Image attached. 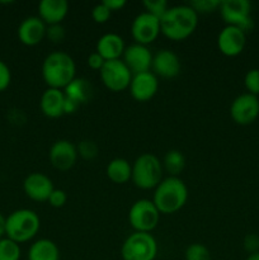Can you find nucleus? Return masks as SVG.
Returning a JSON list of instances; mask_svg holds the SVG:
<instances>
[{"label":"nucleus","instance_id":"27","mask_svg":"<svg viewBox=\"0 0 259 260\" xmlns=\"http://www.w3.org/2000/svg\"><path fill=\"white\" fill-rule=\"evenodd\" d=\"M185 260H211V254L206 246L192 244L185 251Z\"/></svg>","mask_w":259,"mask_h":260},{"label":"nucleus","instance_id":"4","mask_svg":"<svg viewBox=\"0 0 259 260\" xmlns=\"http://www.w3.org/2000/svg\"><path fill=\"white\" fill-rule=\"evenodd\" d=\"M40 230V218L30 210H18L7 218L5 234L15 243H24L35 238Z\"/></svg>","mask_w":259,"mask_h":260},{"label":"nucleus","instance_id":"20","mask_svg":"<svg viewBox=\"0 0 259 260\" xmlns=\"http://www.w3.org/2000/svg\"><path fill=\"white\" fill-rule=\"evenodd\" d=\"M65 94L60 89H47L41 98V109L50 118H57L63 114Z\"/></svg>","mask_w":259,"mask_h":260},{"label":"nucleus","instance_id":"39","mask_svg":"<svg viewBox=\"0 0 259 260\" xmlns=\"http://www.w3.org/2000/svg\"><path fill=\"white\" fill-rule=\"evenodd\" d=\"M65 94V93H63ZM79 104L75 103L74 101H71V99L66 98L65 96V106H63V113H73V112H75L76 109H78Z\"/></svg>","mask_w":259,"mask_h":260},{"label":"nucleus","instance_id":"24","mask_svg":"<svg viewBox=\"0 0 259 260\" xmlns=\"http://www.w3.org/2000/svg\"><path fill=\"white\" fill-rule=\"evenodd\" d=\"M91 88L90 84L84 79H74L70 84L65 88V96L71 99L75 103L80 106L81 103H85L90 98Z\"/></svg>","mask_w":259,"mask_h":260},{"label":"nucleus","instance_id":"5","mask_svg":"<svg viewBox=\"0 0 259 260\" xmlns=\"http://www.w3.org/2000/svg\"><path fill=\"white\" fill-rule=\"evenodd\" d=\"M161 174V165L157 157L151 154H144L135 161L131 178L136 187L151 189L160 184Z\"/></svg>","mask_w":259,"mask_h":260},{"label":"nucleus","instance_id":"16","mask_svg":"<svg viewBox=\"0 0 259 260\" xmlns=\"http://www.w3.org/2000/svg\"><path fill=\"white\" fill-rule=\"evenodd\" d=\"M157 86L159 84H157L156 76L150 71H146V73L135 75L130 84V90L136 101L147 102L155 95V93L157 91Z\"/></svg>","mask_w":259,"mask_h":260},{"label":"nucleus","instance_id":"14","mask_svg":"<svg viewBox=\"0 0 259 260\" xmlns=\"http://www.w3.org/2000/svg\"><path fill=\"white\" fill-rule=\"evenodd\" d=\"M78 151L71 142L60 140L55 142L50 150V160L53 168L61 172H66L75 164Z\"/></svg>","mask_w":259,"mask_h":260},{"label":"nucleus","instance_id":"40","mask_svg":"<svg viewBox=\"0 0 259 260\" xmlns=\"http://www.w3.org/2000/svg\"><path fill=\"white\" fill-rule=\"evenodd\" d=\"M5 225H7V218L0 213V239L5 234Z\"/></svg>","mask_w":259,"mask_h":260},{"label":"nucleus","instance_id":"32","mask_svg":"<svg viewBox=\"0 0 259 260\" xmlns=\"http://www.w3.org/2000/svg\"><path fill=\"white\" fill-rule=\"evenodd\" d=\"M111 13H112L111 10H109L108 8L103 4V3H101V4L95 5V7L93 8L91 17H93L94 22L106 23L107 20L109 19V17H111Z\"/></svg>","mask_w":259,"mask_h":260},{"label":"nucleus","instance_id":"37","mask_svg":"<svg viewBox=\"0 0 259 260\" xmlns=\"http://www.w3.org/2000/svg\"><path fill=\"white\" fill-rule=\"evenodd\" d=\"M106 63V60H104L103 57H102L101 55H99L98 52H94L91 53L90 56L88 57V65L89 68H91L93 70H102V68H103V65Z\"/></svg>","mask_w":259,"mask_h":260},{"label":"nucleus","instance_id":"7","mask_svg":"<svg viewBox=\"0 0 259 260\" xmlns=\"http://www.w3.org/2000/svg\"><path fill=\"white\" fill-rule=\"evenodd\" d=\"M220 13L228 25L240 28L245 33L253 28V20L250 17V3L248 0L221 2Z\"/></svg>","mask_w":259,"mask_h":260},{"label":"nucleus","instance_id":"30","mask_svg":"<svg viewBox=\"0 0 259 260\" xmlns=\"http://www.w3.org/2000/svg\"><path fill=\"white\" fill-rule=\"evenodd\" d=\"M79 154L86 160H91L96 156L98 154V147L94 144L93 141H89V140H84L79 144Z\"/></svg>","mask_w":259,"mask_h":260},{"label":"nucleus","instance_id":"6","mask_svg":"<svg viewBox=\"0 0 259 260\" xmlns=\"http://www.w3.org/2000/svg\"><path fill=\"white\" fill-rule=\"evenodd\" d=\"M156 241L147 233H135L126 239L122 246L123 260H154Z\"/></svg>","mask_w":259,"mask_h":260},{"label":"nucleus","instance_id":"41","mask_svg":"<svg viewBox=\"0 0 259 260\" xmlns=\"http://www.w3.org/2000/svg\"><path fill=\"white\" fill-rule=\"evenodd\" d=\"M246 260H259V251H258V253L250 254V255L248 256V259H246Z\"/></svg>","mask_w":259,"mask_h":260},{"label":"nucleus","instance_id":"25","mask_svg":"<svg viewBox=\"0 0 259 260\" xmlns=\"http://www.w3.org/2000/svg\"><path fill=\"white\" fill-rule=\"evenodd\" d=\"M165 168H167L168 172L173 175H177L184 169L185 165V159L183 156V154L178 150H172L167 154L164 160Z\"/></svg>","mask_w":259,"mask_h":260},{"label":"nucleus","instance_id":"36","mask_svg":"<svg viewBox=\"0 0 259 260\" xmlns=\"http://www.w3.org/2000/svg\"><path fill=\"white\" fill-rule=\"evenodd\" d=\"M47 37L50 38L52 42H61L65 37V32H63V28L60 24L50 25L47 30Z\"/></svg>","mask_w":259,"mask_h":260},{"label":"nucleus","instance_id":"8","mask_svg":"<svg viewBox=\"0 0 259 260\" xmlns=\"http://www.w3.org/2000/svg\"><path fill=\"white\" fill-rule=\"evenodd\" d=\"M159 211L154 202L149 200H140L132 205L128 213V220L137 233H147L154 230L159 222Z\"/></svg>","mask_w":259,"mask_h":260},{"label":"nucleus","instance_id":"31","mask_svg":"<svg viewBox=\"0 0 259 260\" xmlns=\"http://www.w3.org/2000/svg\"><path fill=\"white\" fill-rule=\"evenodd\" d=\"M220 4L221 2H218V0H196V2L190 3V7H192L196 12L198 10V12L208 13L220 7Z\"/></svg>","mask_w":259,"mask_h":260},{"label":"nucleus","instance_id":"34","mask_svg":"<svg viewBox=\"0 0 259 260\" xmlns=\"http://www.w3.org/2000/svg\"><path fill=\"white\" fill-rule=\"evenodd\" d=\"M244 248L250 254L258 253L259 251V236L255 234H249L244 239Z\"/></svg>","mask_w":259,"mask_h":260},{"label":"nucleus","instance_id":"26","mask_svg":"<svg viewBox=\"0 0 259 260\" xmlns=\"http://www.w3.org/2000/svg\"><path fill=\"white\" fill-rule=\"evenodd\" d=\"M20 248L10 239H0V260H19Z\"/></svg>","mask_w":259,"mask_h":260},{"label":"nucleus","instance_id":"19","mask_svg":"<svg viewBox=\"0 0 259 260\" xmlns=\"http://www.w3.org/2000/svg\"><path fill=\"white\" fill-rule=\"evenodd\" d=\"M152 68L163 78H174L180 71V61L174 52L164 50L152 58Z\"/></svg>","mask_w":259,"mask_h":260},{"label":"nucleus","instance_id":"23","mask_svg":"<svg viewBox=\"0 0 259 260\" xmlns=\"http://www.w3.org/2000/svg\"><path fill=\"white\" fill-rule=\"evenodd\" d=\"M107 175L116 184H123L132 177V168L124 159H114L107 167Z\"/></svg>","mask_w":259,"mask_h":260},{"label":"nucleus","instance_id":"13","mask_svg":"<svg viewBox=\"0 0 259 260\" xmlns=\"http://www.w3.org/2000/svg\"><path fill=\"white\" fill-rule=\"evenodd\" d=\"M23 189L30 200L45 202V201H48L51 193L53 192V185L50 178L46 177L45 174L32 173L24 179Z\"/></svg>","mask_w":259,"mask_h":260},{"label":"nucleus","instance_id":"35","mask_svg":"<svg viewBox=\"0 0 259 260\" xmlns=\"http://www.w3.org/2000/svg\"><path fill=\"white\" fill-rule=\"evenodd\" d=\"M10 79H12V75H10L9 68L0 60V91L5 90L9 86Z\"/></svg>","mask_w":259,"mask_h":260},{"label":"nucleus","instance_id":"3","mask_svg":"<svg viewBox=\"0 0 259 260\" xmlns=\"http://www.w3.org/2000/svg\"><path fill=\"white\" fill-rule=\"evenodd\" d=\"M187 187L180 179L170 177L160 182L154 194V205L160 213H174L187 202Z\"/></svg>","mask_w":259,"mask_h":260},{"label":"nucleus","instance_id":"21","mask_svg":"<svg viewBox=\"0 0 259 260\" xmlns=\"http://www.w3.org/2000/svg\"><path fill=\"white\" fill-rule=\"evenodd\" d=\"M124 43L123 40L118 35L108 33L99 38L96 43V52L106 61L118 60L119 56L123 53Z\"/></svg>","mask_w":259,"mask_h":260},{"label":"nucleus","instance_id":"38","mask_svg":"<svg viewBox=\"0 0 259 260\" xmlns=\"http://www.w3.org/2000/svg\"><path fill=\"white\" fill-rule=\"evenodd\" d=\"M103 4L108 8L111 12L113 10H119L126 5V2L124 0H104Z\"/></svg>","mask_w":259,"mask_h":260},{"label":"nucleus","instance_id":"2","mask_svg":"<svg viewBox=\"0 0 259 260\" xmlns=\"http://www.w3.org/2000/svg\"><path fill=\"white\" fill-rule=\"evenodd\" d=\"M42 75L51 89L66 88L75 76V62L65 52H53L45 58Z\"/></svg>","mask_w":259,"mask_h":260},{"label":"nucleus","instance_id":"29","mask_svg":"<svg viewBox=\"0 0 259 260\" xmlns=\"http://www.w3.org/2000/svg\"><path fill=\"white\" fill-rule=\"evenodd\" d=\"M246 89L249 93L253 95H258L259 94V69H253L246 73L245 79H244Z\"/></svg>","mask_w":259,"mask_h":260},{"label":"nucleus","instance_id":"15","mask_svg":"<svg viewBox=\"0 0 259 260\" xmlns=\"http://www.w3.org/2000/svg\"><path fill=\"white\" fill-rule=\"evenodd\" d=\"M124 63L135 75L146 73L152 65V56L146 46L136 43L124 50Z\"/></svg>","mask_w":259,"mask_h":260},{"label":"nucleus","instance_id":"33","mask_svg":"<svg viewBox=\"0 0 259 260\" xmlns=\"http://www.w3.org/2000/svg\"><path fill=\"white\" fill-rule=\"evenodd\" d=\"M66 200H68V197H66V193L63 192V190L53 189L50 198H48V202H50V205L52 206V207L60 208L65 205Z\"/></svg>","mask_w":259,"mask_h":260},{"label":"nucleus","instance_id":"17","mask_svg":"<svg viewBox=\"0 0 259 260\" xmlns=\"http://www.w3.org/2000/svg\"><path fill=\"white\" fill-rule=\"evenodd\" d=\"M46 35L45 23L41 18L29 17L20 23L18 28V37L25 46H36Z\"/></svg>","mask_w":259,"mask_h":260},{"label":"nucleus","instance_id":"11","mask_svg":"<svg viewBox=\"0 0 259 260\" xmlns=\"http://www.w3.org/2000/svg\"><path fill=\"white\" fill-rule=\"evenodd\" d=\"M160 33V20L150 13H142L132 23V36L139 45H147L156 40Z\"/></svg>","mask_w":259,"mask_h":260},{"label":"nucleus","instance_id":"12","mask_svg":"<svg viewBox=\"0 0 259 260\" xmlns=\"http://www.w3.org/2000/svg\"><path fill=\"white\" fill-rule=\"evenodd\" d=\"M246 43L245 32L234 25H228L220 32L217 38V46L221 53L225 56H238L244 50Z\"/></svg>","mask_w":259,"mask_h":260},{"label":"nucleus","instance_id":"22","mask_svg":"<svg viewBox=\"0 0 259 260\" xmlns=\"http://www.w3.org/2000/svg\"><path fill=\"white\" fill-rule=\"evenodd\" d=\"M29 260H58V249L47 239L38 240L30 246Z\"/></svg>","mask_w":259,"mask_h":260},{"label":"nucleus","instance_id":"18","mask_svg":"<svg viewBox=\"0 0 259 260\" xmlns=\"http://www.w3.org/2000/svg\"><path fill=\"white\" fill-rule=\"evenodd\" d=\"M40 18L50 25L60 24L69 12L66 0H42L38 5Z\"/></svg>","mask_w":259,"mask_h":260},{"label":"nucleus","instance_id":"28","mask_svg":"<svg viewBox=\"0 0 259 260\" xmlns=\"http://www.w3.org/2000/svg\"><path fill=\"white\" fill-rule=\"evenodd\" d=\"M144 5L147 9V13L156 17L159 20L165 14V12L169 9L168 8V3L165 0H145Z\"/></svg>","mask_w":259,"mask_h":260},{"label":"nucleus","instance_id":"10","mask_svg":"<svg viewBox=\"0 0 259 260\" xmlns=\"http://www.w3.org/2000/svg\"><path fill=\"white\" fill-rule=\"evenodd\" d=\"M231 117L238 124H250L259 116V99L250 93L241 94L233 102L230 108Z\"/></svg>","mask_w":259,"mask_h":260},{"label":"nucleus","instance_id":"1","mask_svg":"<svg viewBox=\"0 0 259 260\" xmlns=\"http://www.w3.org/2000/svg\"><path fill=\"white\" fill-rule=\"evenodd\" d=\"M197 12L188 5L173 7L160 18V30L173 41H182L189 37L197 27Z\"/></svg>","mask_w":259,"mask_h":260},{"label":"nucleus","instance_id":"9","mask_svg":"<svg viewBox=\"0 0 259 260\" xmlns=\"http://www.w3.org/2000/svg\"><path fill=\"white\" fill-rule=\"evenodd\" d=\"M101 78L104 85L112 91H122L131 84V71L123 61H106L101 70Z\"/></svg>","mask_w":259,"mask_h":260}]
</instances>
